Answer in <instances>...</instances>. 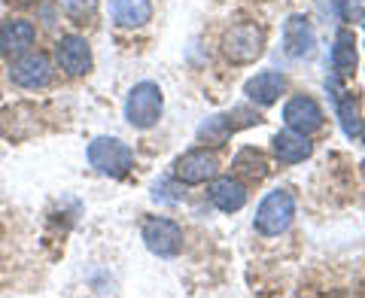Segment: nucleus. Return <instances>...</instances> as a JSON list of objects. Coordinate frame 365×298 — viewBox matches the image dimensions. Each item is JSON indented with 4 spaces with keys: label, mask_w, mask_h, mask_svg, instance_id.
Segmentation results:
<instances>
[{
    "label": "nucleus",
    "mask_w": 365,
    "mask_h": 298,
    "mask_svg": "<svg viewBox=\"0 0 365 298\" xmlns=\"http://www.w3.org/2000/svg\"><path fill=\"white\" fill-rule=\"evenodd\" d=\"M332 67L341 76H350L356 71V40H353V31L341 28L335 37V49H332Z\"/></svg>",
    "instance_id": "f3484780"
},
{
    "label": "nucleus",
    "mask_w": 365,
    "mask_h": 298,
    "mask_svg": "<svg viewBox=\"0 0 365 298\" xmlns=\"http://www.w3.org/2000/svg\"><path fill=\"white\" fill-rule=\"evenodd\" d=\"M235 170H241V174L247 177H253V180H262L268 174V162H265V155L259 153V149H241V153L235 155Z\"/></svg>",
    "instance_id": "6ab92c4d"
},
{
    "label": "nucleus",
    "mask_w": 365,
    "mask_h": 298,
    "mask_svg": "<svg viewBox=\"0 0 365 298\" xmlns=\"http://www.w3.org/2000/svg\"><path fill=\"white\" fill-rule=\"evenodd\" d=\"M216 170H220V158L207 149H189V153H182L174 165V177L180 183H186V186H201V183H207L216 177Z\"/></svg>",
    "instance_id": "6e6552de"
},
{
    "label": "nucleus",
    "mask_w": 365,
    "mask_h": 298,
    "mask_svg": "<svg viewBox=\"0 0 365 298\" xmlns=\"http://www.w3.org/2000/svg\"><path fill=\"white\" fill-rule=\"evenodd\" d=\"M61 9L67 19H73L76 25H83L98 13V0H61Z\"/></svg>",
    "instance_id": "aec40b11"
},
{
    "label": "nucleus",
    "mask_w": 365,
    "mask_h": 298,
    "mask_svg": "<svg viewBox=\"0 0 365 298\" xmlns=\"http://www.w3.org/2000/svg\"><path fill=\"white\" fill-rule=\"evenodd\" d=\"M317 46V34L311 28V21L304 16H289L283 25V49L289 58H311Z\"/></svg>",
    "instance_id": "f8f14e48"
},
{
    "label": "nucleus",
    "mask_w": 365,
    "mask_h": 298,
    "mask_svg": "<svg viewBox=\"0 0 365 298\" xmlns=\"http://www.w3.org/2000/svg\"><path fill=\"white\" fill-rule=\"evenodd\" d=\"M283 122H287V128L299 131V134H314L323 128V107L317 104L314 98L307 95H295L287 101V107H283Z\"/></svg>",
    "instance_id": "9d476101"
},
{
    "label": "nucleus",
    "mask_w": 365,
    "mask_h": 298,
    "mask_svg": "<svg viewBox=\"0 0 365 298\" xmlns=\"http://www.w3.org/2000/svg\"><path fill=\"white\" fill-rule=\"evenodd\" d=\"M88 165L110 180H122L134 165V149L119 137H95L88 143Z\"/></svg>",
    "instance_id": "f257e3e1"
},
{
    "label": "nucleus",
    "mask_w": 365,
    "mask_h": 298,
    "mask_svg": "<svg viewBox=\"0 0 365 298\" xmlns=\"http://www.w3.org/2000/svg\"><path fill=\"white\" fill-rule=\"evenodd\" d=\"M283 91H287V79H283V73H277V71H262L253 79H247V86H244V95L259 107L277 104V98Z\"/></svg>",
    "instance_id": "ddd939ff"
},
{
    "label": "nucleus",
    "mask_w": 365,
    "mask_h": 298,
    "mask_svg": "<svg viewBox=\"0 0 365 298\" xmlns=\"http://www.w3.org/2000/svg\"><path fill=\"white\" fill-rule=\"evenodd\" d=\"M140 237L150 253L170 259L182 253V228L174 220H165V216H150L140 225Z\"/></svg>",
    "instance_id": "39448f33"
},
{
    "label": "nucleus",
    "mask_w": 365,
    "mask_h": 298,
    "mask_svg": "<svg viewBox=\"0 0 365 298\" xmlns=\"http://www.w3.org/2000/svg\"><path fill=\"white\" fill-rule=\"evenodd\" d=\"M37 43V28L28 19H4L0 21V55L4 58H19V55L31 52Z\"/></svg>",
    "instance_id": "9b49d317"
},
{
    "label": "nucleus",
    "mask_w": 365,
    "mask_h": 298,
    "mask_svg": "<svg viewBox=\"0 0 365 298\" xmlns=\"http://www.w3.org/2000/svg\"><path fill=\"white\" fill-rule=\"evenodd\" d=\"M210 201H213V207L216 210H222V213H237L247 204V189H244V183L241 180H235V177H220V180H213V186H210Z\"/></svg>",
    "instance_id": "2eb2a0df"
},
{
    "label": "nucleus",
    "mask_w": 365,
    "mask_h": 298,
    "mask_svg": "<svg viewBox=\"0 0 365 298\" xmlns=\"http://www.w3.org/2000/svg\"><path fill=\"white\" fill-rule=\"evenodd\" d=\"M110 16L119 28H143L153 19V0H110Z\"/></svg>",
    "instance_id": "dca6fc26"
},
{
    "label": "nucleus",
    "mask_w": 365,
    "mask_h": 298,
    "mask_svg": "<svg viewBox=\"0 0 365 298\" xmlns=\"http://www.w3.org/2000/svg\"><path fill=\"white\" fill-rule=\"evenodd\" d=\"M335 6H338V16H341V19H344V21H350V16H353V13H350L347 0H335Z\"/></svg>",
    "instance_id": "412c9836"
},
{
    "label": "nucleus",
    "mask_w": 365,
    "mask_h": 298,
    "mask_svg": "<svg viewBox=\"0 0 365 298\" xmlns=\"http://www.w3.org/2000/svg\"><path fill=\"white\" fill-rule=\"evenodd\" d=\"M362 28H365V13H362Z\"/></svg>",
    "instance_id": "4be33fe9"
},
{
    "label": "nucleus",
    "mask_w": 365,
    "mask_h": 298,
    "mask_svg": "<svg viewBox=\"0 0 365 298\" xmlns=\"http://www.w3.org/2000/svg\"><path fill=\"white\" fill-rule=\"evenodd\" d=\"M265 52V31L253 21H241V25L228 28L222 37V55L232 64H253Z\"/></svg>",
    "instance_id": "20e7f679"
},
{
    "label": "nucleus",
    "mask_w": 365,
    "mask_h": 298,
    "mask_svg": "<svg viewBox=\"0 0 365 298\" xmlns=\"http://www.w3.org/2000/svg\"><path fill=\"white\" fill-rule=\"evenodd\" d=\"M165 110V95L155 83H137L128 91V101H125V119H128L131 128L137 131H150L162 119Z\"/></svg>",
    "instance_id": "f03ea898"
},
{
    "label": "nucleus",
    "mask_w": 365,
    "mask_h": 298,
    "mask_svg": "<svg viewBox=\"0 0 365 298\" xmlns=\"http://www.w3.org/2000/svg\"><path fill=\"white\" fill-rule=\"evenodd\" d=\"M55 61L67 76H83L91 71V46L79 34H64L55 43Z\"/></svg>",
    "instance_id": "1a4fd4ad"
},
{
    "label": "nucleus",
    "mask_w": 365,
    "mask_h": 298,
    "mask_svg": "<svg viewBox=\"0 0 365 298\" xmlns=\"http://www.w3.org/2000/svg\"><path fill=\"white\" fill-rule=\"evenodd\" d=\"M295 220V198L292 192L287 189H274L268 192L265 198H262V204L256 207V232L265 235V237H274V235H283L287 228L292 225Z\"/></svg>",
    "instance_id": "7ed1b4c3"
},
{
    "label": "nucleus",
    "mask_w": 365,
    "mask_h": 298,
    "mask_svg": "<svg viewBox=\"0 0 365 298\" xmlns=\"http://www.w3.org/2000/svg\"><path fill=\"white\" fill-rule=\"evenodd\" d=\"M9 83L28 91L46 88L52 83V61L43 52H25L9 61Z\"/></svg>",
    "instance_id": "0eeeda50"
},
{
    "label": "nucleus",
    "mask_w": 365,
    "mask_h": 298,
    "mask_svg": "<svg viewBox=\"0 0 365 298\" xmlns=\"http://www.w3.org/2000/svg\"><path fill=\"white\" fill-rule=\"evenodd\" d=\"M335 101H338V119H341V128H344V134H347V137H356V134L362 131L356 101L347 98V91H338Z\"/></svg>",
    "instance_id": "a211bd4d"
},
{
    "label": "nucleus",
    "mask_w": 365,
    "mask_h": 298,
    "mask_svg": "<svg viewBox=\"0 0 365 298\" xmlns=\"http://www.w3.org/2000/svg\"><path fill=\"white\" fill-rule=\"evenodd\" d=\"M362 137H365V131H362Z\"/></svg>",
    "instance_id": "5701e85b"
},
{
    "label": "nucleus",
    "mask_w": 365,
    "mask_h": 298,
    "mask_svg": "<svg viewBox=\"0 0 365 298\" xmlns=\"http://www.w3.org/2000/svg\"><path fill=\"white\" fill-rule=\"evenodd\" d=\"M259 113L253 110H247V107H235V110H228V113H220V116H210L207 122H201V128H198V140L204 143H225L232 134H237L241 128H250V125H259Z\"/></svg>",
    "instance_id": "423d86ee"
},
{
    "label": "nucleus",
    "mask_w": 365,
    "mask_h": 298,
    "mask_svg": "<svg viewBox=\"0 0 365 298\" xmlns=\"http://www.w3.org/2000/svg\"><path fill=\"white\" fill-rule=\"evenodd\" d=\"M271 143H274V155H277L283 165H299V162H304V158L314 153V146H311V140H307V134H299V131H292V128L277 131Z\"/></svg>",
    "instance_id": "4468645a"
}]
</instances>
